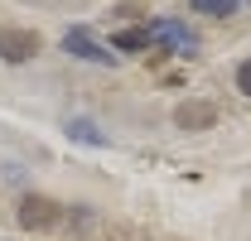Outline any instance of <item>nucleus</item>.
Wrapping results in <instances>:
<instances>
[{
    "mask_svg": "<svg viewBox=\"0 0 251 241\" xmlns=\"http://www.w3.org/2000/svg\"><path fill=\"white\" fill-rule=\"evenodd\" d=\"M39 48H44V39H39L34 29H20V24H0V58H5V63H29Z\"/></svg>",
    "mask_w": 251,
    "mask_h": 241,
    "instance_id": "1",
    "label": "nucleus"
},
{
    "mask_svg": "<svg viewBox=\"0 0 251 241\" xmlns=\"http://www.w3.org/2000/svg\"><path fill=\"white\" fill-rule=\"evenodd\" d=\"M63 48H68L73 58L101 63V68H111V63H116V53H111V48H101V44H97V39H92V29H82V24H77V29H68V34H63Z\"/></svg>",
    "mask_w": 251,
    "mask_h": 241,
    "instance_id": "2",
    "label": "nucleus"
},
{
    "mask_svg": "<svg viewBox=\"0 0 251 241\" xmlns=\"http://www.w3.org/2000/svg\"><path fill=\"white\" fill-rule=\"evenodd\" d=\"M20 222L34 227V232H44V227H58L63 222V208L53 198H25V203H20Z\"/></svg>",
    "mask_w": 251,
    "mask_h": 241,
    "instance_id": "3",
    "label": "nucleus"
},
{
    "mask_svg": "<svg viewBox=\"0 0 251 241\" xmlns=\"http://www.w3.org/2000/svg\"><path fill=\"white\" fill-rule=\"evenodd\" d=\"M174 120H179V130H213L218 125V106L213 101H179Z\"/></svg>",
    "mask_w": 251,
    "mask_h": 241,
    "instance_id": "4",
    "label": "nucleus"
},
{
    "mask_svg": "<svg viewBox=\"0 0 251 241\" xmlns=\"http://www.w3.org/2000/svg\"><path fill=\"white\" fill-rule=\"evenodd\" d=\"M150 39H159V44H169V48H174L179 58H188V53L198 48V39H193V34H188L184 24H174V20H155V24H150Z\"/></svg>",
    "mask_w": 251,
    "mask_h": 241,
    "instance_id": "5",
    "label": "nucleus"
},
{
    "mask_svg": "<svg viewBox=\"0 0 251 241\" xmlns=\"http://www.w3.org/2000/svg\"><path fill=\"white\" fill-rule=\"evenodd\" d=\"M155 39H150V24L145 29H116L111 34V48H121V53H140V48H150Z\"/></svg>",
    "mask_w": 251,
    "mask_h": 241,
    "instance_id": "6",
    "label": "nucleus"
},
{
    "mask_svg": "<svg viewBox=\"0 0 251 241\" xmlns=\"http://www.w3.org/2000/svg\"><path fill=\"white\" fill-rule=\"evenodd\" d=\"M198 15H213V20H227V15H237V5L242 0H188Z\"/></svg>",
    "mask_w": 251,
    "mask_h": 241,
    "instance_id": "7",
    "label": "nucleus"
},
{
    "mask_svg": "<svg viewBox=\"0 0 251 241\" xmlns=\"http://www.w3.org/2000/svg\"><path fill=\"white\" fill-rule=\"evenodd\" d=\"M68 130H73V135H77V140H87V145H106V140H101V135H97L92 125H87V120H73V125H68Z\"/></svg>",
    "mask_w": 251,
    "mask_h": 241,
    "instance_id": "8",
    "label": "nucleus"
},
{
    "mask_svg": "<svg viewBox=\"0 0 251 241\" xmlns=\"http://www.w3.org/2000/svg\"><path fill=\"white\" fill-rule=\"evenodd\" d=\"M237 92H247V96H251V58L237 68Z\"/></svg>",
    "mask_w": 251,
    "mask_h": 241,
    "instance_id": "9",
    "label": "nucleus"
},
{
    "mask_svg": "<svg viewBox=\"0 0 251 241\" xmlns=\"http://www.w3.org/2000/svg\"><path fill=\"white\" fill-rule=\"evenodd\" d=\"M247 5H251V0H247Z\"/></svg>",
    "mask_w": 251,
    "mask_h": 241,
    "instance_id": "10",
    "label": "nucleus"
}]
</instances>
